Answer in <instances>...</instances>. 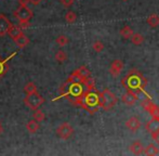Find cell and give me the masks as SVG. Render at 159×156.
<instances>
[{
  "label": "cell",
  "mask_w": 159,
  "mask_h": 156,
  "mask_svg": "<svg viewBox=\"0 0 159 156\" xmlns=\"http://www.w3.org/2000/svg\"><path fill=\"white\" fill-rule=\"evenodd\" d=\"M117 103V98L109 89H104L101 92V108L104 111H111Z\"/></svg>",
  "instance_id": "4"
},
{
  "label": "cell",
  "mask_w": 159,
  "mask_h": 156,
  "mask_svg": "<svg viewBox=\"0 0 159 156\" xmlns=\"http://www.w3.org/2000/svg\"><path fill=\"white\" fill-rule=\"evenodd\" d=\"M76 106H80L90 114H94L101 108V92L98 89L87 90L84 94L76 102Z\"/></svg>",
  "instance_id": "2"
},
{
  "label": "cell",
  "mask_w": 159,
  "mask_h": 156,
  "mask_svg": "<svg viewBox=\"0 0 159 156\" xmlns=\"http://www.w3.org/2000/svg\"><path fill=\"white\" fill-rule=\"evenodd\" d=\"M55 41H57V44H59L60 47H65L69 42V40L66 36H65V35H61V36L57 37Z\"/></svg>",
  "instance_id": "27"
},
{
  "label": "cell",
  "mask_w": 159,
  "mask_h": 156,
  "mask_svg": "<svg viewBox=\"0 0 159 156\" xmlns=\"http://www.w3.org/2000/svg\"><path fill=\"white\" fill-rule=\"evenodd\" d=\"M14 42L16 44V46L19 47V48L22 49V48H25V47L30 44V39H28V37L26 36L24 33H22L19 37H16V38L14 39Z\"/></svg>",
  "instance_id": "14"
},
{
  "label": "cell",
  "mask_w": 159,
  "mask_h": 156,
  "mask_svg": "<svg viewBox=\"0 0 159 156\" xmlns=\"http://www.w3.org/2000/svg\"><path fill=\"white\" fill-rule=\"evenodd\" d=\"M3 132V128H2V125H1V122H0V135Z\"/></svg>",
  "instance_id": "33"
},
{
  "label": "cell",
  "mask_w": 159,
  "mask_h": 156,
  "mask_svg": "<svg viewBox=\"0 0 159 156\" xmlns=\"http://www.w3.org/2000/svg\"><path fill=\"white\" fill-rule=\"evenodd\" d=\"M15 17L19 20L21 26H23L24 28H26L30 25V21L33 19L34 12L28 8L27 6H24V4H20V7L14 11L13 13Z\"/></svg>",
  "instance_id": "3"
},
{
  "label": "cell",
  "mask_w": 159,
  "mask_h": 156,
  "mask_svg": "<svg viewBox=\"0 0 159 156\" xmlns=\"http://www.w3.org/2000/svg\"><path fill=\"white\" fill-rule=\"evenodd\" d=\"M152 138H153V140L156 142V143L159 145V131H157V132H154L152 133Z\"/></svg>",
  "instance_id": "30"
},
{
  "label": "cell",
  "mask_w": 159,
  "mask_h": 156,
  "mask_svg": "<svg viewBox=\"0 0 159 156\" xmlns=\"http://www.w3.org/2000/svg\"><path fill=\"white\" fill-rule=\"evenodd\" d=\"M140 99L139 94L135 92H132V91H127L126 93L121 95V101L125 104H127L128 106H132L136 103V101Z\"/></svg>",
  "instance_id": "8"
},
{
  "label": "cell",
  "mask_w": 159,
  "mask_h": 156,
  "mask_svg": "<svg viewBox=\"0 0 159 156\" xmlns=\"http://www.w3.org/2000/svg\"><path fill=\"white\" fill-rule=\"evenodd\" d=\"M74 133V129L68 122H63L61 124L59 127L57 128V135L59 138L63 140H67L73 135Z\"/></svg>",
  "instance_id": "6"
},
{
  "label": "cell",
  "mask_w": 159,
  "mask_h": 156,
  "mask_svg": "<svg viewBox=\"0 0 159 156\" xmlns=\"http://www.w3.org/2000/svg\"><path fill=\"white\" fill-rule=\"evenodd\" d=\"M92 48H93V50H94L95 52L100 53V52H102V51L104 50L105 46H104V44H103L102 41H98H98H94V42H93Z\"/></svg>",
  "instance_id": "26"
},
{
  "label": "cell",
  "mask_w": 159,
  "mask_h": 156,
  "mask_svg": "<svg viewBox=\"0 0 159 156\" xmlns=\"http://www.w3.org/2000/svg\"><path fill=\"white\" fill-rule=\"evenodd\" d=\"M39 124H38L37 120H30V122L26 124V129H27L28 132L30 133H36L38 130H39Z\"/></svg>",
  "instance_id": "18"
},
{
  "label": "cell",
  "mask_w": 159,
  "mask_h": 156,
  "mask_svg": "<svg viewBox=\"0 0 159 156\" xmlns=\"http://www.w3.org/2000/svg\"><path fill=\"white\" fill-rule=\"evenodd\" d=\"M134 33H133V30H132V28L130 27V26H124V27L120 30V36L122 37L124 39H130L132 37V35H133Z\"/></svg>",
  "instance_id": "19"
},
{
  "label": "cell",
  "mask_w": 159,
  "mask_h": 156,
  "mask_svg": "<svg viewBox=\"0 0 159 156\" xmlns=\"http://www.w3.org/2000/svg\"><path fill=\"white\" fill-rule=\"evenodd\" d=\"M143 154L147 156H154L159 154V149L158 146H156L155 144H148L146 148L144 149V153Z\"/></svg>",
  "instance_id": "16"
},
{
  "label": "cell",
  "mask_w": 159,
  "mask_h": 156,
  "mask_svg": "<svg viewBox=\"0 0 159 156\" xmlns=\"http://www.w3.org/2000/svg\"><path fill=\"white\" fill-rule=\"evenodd\" d=\"M126 127L132 132H136L141 127V120L136 116H132L126 122Z\"/></svg>",
  "instance_id": "10"
},
{
  "label": "cell",
  "mask_w": 159,
  "mask_h": 156,
  "mask_svg": "<svg viewBox=\"0 0 159 156\" xmlns=\"http://www.w3.org/2000/svg\"><path fill=\"white\" fill-rule=\"evenodd\" d=\"M122 68H124V62L121 60H114L111 62V66H109V73H111V76L118 77L121 74Z\"/></svg>",
  "instance_id": "7"
},
{
  "label": "cell",
  "mask_w": 159,
  "mask_h": 156,
  "mask_svg": "<svg viewBox=\"0 0 159 156\" xmlns=\"http://www.w3.org/2000/svg\"><path fill=\"white\" fill-rule=\"evenodd\" d=\"M146 23L148 24L152 28H156L159 25V15L156 14V13H153V14L148 15L146 19Z\"/></svg>",
  "instance_id": "15"
},
{
  "label": "cell",
  "mask_w": 159,
  "mask_h": 156,
  "mask_svg": "<svg viewBox=\"0 0 159 156\" xmlns=\"http://www.w3.org/2000/svg\"><path fill=\"white\" fill-rule=\"evenodd\" d=\"M23 33V30H22V27H19V26H14V25H12L11 26V28L9 30V33H8V35L11 37L13 40H14L16 37H19L20 35Z\"/></svg>",
  "instance_id": "17"
},
{
  "label": "cell",
  "mask_w": 159,
  "mask_h": 156,
  "mask_svg": "<svg viewBox=\"0 0 159 156\" xmlns=\"http://www.w3.org/2000/svg\"><path fill=\"white\" fill-rule=\"evenodd\" d=\"M144 146H143V144L141 143L140 141H134L133 143L130 145V151H131L132 153H133L134 155H141L144 153Z\"/></svg>",
  "instance_id": "13"
},
{
  "label": "cell",
  "mask_w": 159,
  "mask_h": 156,
  "mask_svg": "<svg viewBox=\"0 0 159 156\" xmlns=\"http://www.w3.org/2000/svg\"><path fill=\"white\" fill-rule=\"evenodd\" d=\"M121 85L127 91L140 93L142 91H144V89L146 88L147 79L143 76V74L141 72L132 68L121 79Z\"/></svg>",
  "instance_id": "1"
},
{
  "label": "cell",
  "mask_w": 159,
  "mask_h": 156,
  "mask_svg": "<svg viewBox=\"0 0 159 156\" xmlns=\"http://www.w3.org/2000/svg\"><path fill=\"white\" fill-rule=\"evenodd\" d=\"M145 128H146V130L151 135L154 132H157V131H159V119H157V118H152L151 120H148L146 122Z\"/></svg>",
  "instance_id": "11"
},
{
  "label": "cell",
  "mask_w": 159,
  "mask_h": 156,
  "mask_svg": "<svg viewBox=\"0 0 159 156\" xmlns=\"http://www.w3.org/2000/svg\"><path fill=\"white\" fill-rule=\"evenodd\" d=\"M148 113L152 115V117L153 118H157V119H159V106L156 105L155 103H154L153 106L149 108Z\"/></svg>",
  "instance_id": "25"
},
{
  "label": "cell",
  "mask_w": 159,
  "mask_h": 156,
  "mask_svg": "<svg viewBox=\"0 0 159 156\" xmlns=\"http://www.w3.org/2000/svg\"><path fill=\"white\" fill-rule=\"evenodd\" d=\"M55 60H57V62H59V63H64V62L67 60L66 52L63 50H59L57 53H55Z\"/></svg>",
  "instance_id": "22"
},
{
  "label": "cell",
  "mask_w": 159,
  "mask_h": 156,
  "mask_svg": "<svg viewBox=\"0 0 159 156\" xmlns=\"http://www.w3.org/2000/svg\"><path fill=\"white\" fill-rule=\"evenodd\" d=\"M19 3L24 4V6H27V4L30 3V1H28V0H19Z\"/></svg>",
  "instance_id": "32"
},
{
  "label": "cell",
  "mask_w": 159,
  "mask_h": 156,
  "mask_svg": "<svg viewBox=\"0 0 159 156\" xmlns=\"http://www.w3.org/2000/svg\"><path fill=\"white\" fill-rule=\"evenodd\" d=\"M130 40H131L132 44H135V46H140V44H142L143 42H144V37H143V35H141L140 33H134L131 38H130Z\"/></svg>",
  "instance_id": "20"
},
{
  "label": "cell",
  "mask_w": 159,
  "mask_h": 156,
  "mask_svg": "<svg viewBox=\"0 0 159 156\" xmlns=\"http://www.w3.org/2000/svg\"><path fill=\"white\" fill-rule=\"evenodd\" d=\"M124 1H128V0H124Z\"/></svg>",
  "instance_id": "34"
},
{
  "label": "cell",
  "mask_w": 159,
  "mask_h": 156,
  "mask_svg": "<svg viewBox=\"0 0 159 156\" xmlns=\"http://www.w3.org/2000/svg\"><path fill=\"white\" fill-rule=\"evenodd\" d=\"M24 103H25V105L27 106L28 108L35 111V110H37V108H39L40 106L44 103V99L37 91V92L30 93V94L26 95L25 99H24Z\"/></svg>",
  "instance_id": "5"
},
{
  "label": "cell",
  "mask_w": 159,
  "mask_h": 156,
  "mask_svg": "<svg viewBox=\"0 0 159 156\" xmlns=\"http://www.w3.org/2000/svg\"><path fill=\"white\" fill-rule=\"evenodd\" d=\"M76 20H77V14H76L74 11H68V12L65 14V21H66L68 24L75 23Z\"/></svg>",
  "instance_id": "21"
},
{
  "label": "cell",
  "mask_w": 159,
  "mask_h": 156,
  "mask_svg": "<svg viewBox=\"0 0 159 156\" xmlns=\"http://www.w3.org/2000/svg\"><path fill=\"white\" fill-rule=\"evenodd\" d=\"M11 26H12V24L7 19L6 15L0 14V36H4L8 34Z\"/></svg>",
  "instance_id": "9"
},
{
  "label": "cell",
  "mask_w": 159,
  "mask_h": 156,
  "mask_svg": "<svg viewBox=\"0 0 159 156\" xmlns=\"http://www.w3.org/2000/svg\"><path fill=\"white\" fill-rule=\"evenodd\" d=\"M24 91L26 92V94H30V93H34V92H37V87L34 82H27L24 87Z\"/></svg>",
  "instance_id": "23"
},
{
  "label": "cell",
  "mask_w": 159,
  "mask_h": 156,
  "mask_svg": "<svg viewBox=\"0 0 159 156\" xmlns=\"http://www.w3.org/2000/svg\"><path fill=\"white\" fill-rule=\"evenodd\" d=\"M44 118H46V114L41 110H39V108L35 110V112H34V119L37 120L38 122H41L42 120H44Z\"/></svg>",
  "instance_id": "24"
},
{
  "label": "cell",
  "mask_w": 159,
  "mask_h": 156,
  "mask_svg": "<svg viewBox=\"0 0 159 156\" xmlns=\"http://www.w3.org/2000/svg\"><path fill=\"white\" fill-rule=\"evenodd\" d=\"M74 72H75V74L81 80H86L91 77V72L89 71V68L87 67V66H80L79 68H77V70L74 71Z\"/></svg>",
  "instance_id": "12"
},
{
  "label": "cell",
  "mask_w": 159,
  "mask_h": 156,
  "mask_svg": "<svg viewBox=\"0 0 159 156\" xmlns=\"http://www.w3.org/2000/svg\"><path fill=\"white\" fill-rule=\"evenodd\" d=\"M6 60H2L0 57V77H2L7 72H8V65L6 63Z\"/></svg>",
  "instance_id": "28"
},
{
  "label": "cell",
  "mask_w": 159,
  "mask_h": 156,
  "mask_svg": "<svg viewBox=\"0 0 159 156\" xmlns=\"http://www.w3.org/2000/svg\"><path fill=\"white\" fill-rule=\"evenodd\" d=\"M28 1H30V3L33 4V6H38L42 0H28Z\"/></svg>",
  "instance_id": "31"
},
{
  "label": "cell",
  "mask_w": 159,
  "mask_h": 156,
  "mask_svg": "<svg viewBox=\"0 0 159 156\" xmlns=\"http://www.w3.org/2000/svg\"><path fill=\"white\" fill-rule=\"evenodd\" d=\"M60 2L65 8H69V7H71L74 4V0H60Z\"/></svg>",
  "instance_id": "29"
}]
</instances>
